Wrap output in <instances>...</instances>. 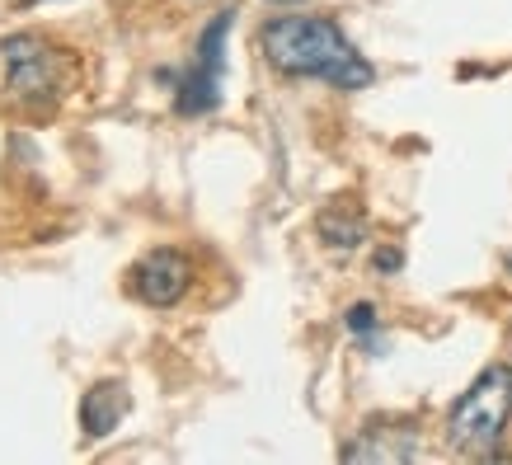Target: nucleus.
Returning a JSON list of instances; mask_svg holds the SVG:
<instances>
[{"label": "nucleus", "mask_w": 512, "mask_h": 465, "mask_svg": "<svg viewBox=\"0 0 512 465\" xmlns=\"http://www.w3.org/2000/svg\"><path fill=\"white\" fill-rule=\"evenodd\" d=\"M264 57L282 76L325 80L334 90H367L376 80L372 62L353 47V38L329 15H278L259 33Z\"/></svg>", "instance_id": "1"}, {"label": "nucleus", "mask_w": 512, "mask_h": 465, "mask_svg": "<svg viewBox=\"0 0 512 465\" xmlns=\"http://www.w3.org/2000/svg\"><path fill=\"white\" fill-rule=\"evenodd\" d=\"M76 85V52L57 47L43 33H15L0 43V99L15 109L47 113Z\"/></svg>", "instance_id": "2"}, {"label": "nucleus", "mask_w": 512, "mask_h": 465, "mask_svg": "<svg viewBox=\"0 0 512 465\" xmlns=\"http://www.w3.org/2000/svg\"><path fill=\"white\" fill-rule=\"evenodd\" d=\"M512 423V367L494 362L484 367L475 381L466 386V395L451 404L447 414V442L456 451H494L503 442Z\"/></svg>", "instance_id": "3"}, {"label": "nucleus", "mask_w": 512, "mask_h": 465, "mask_svg": "<svg viewBox=\"0 0 512 465\" xmlns=\"http://www.w3.org/2000/svg\"><path fill=\"white\" fill-rule=\"evenodd\" d=\"M235 10H221L207 29H202L198 47H193V62H188L179 90H174V109L184 118H202L221 104V85H226V38H231Z\"/></svg>", "instance_id": "4"}, {"label": "nucleus", "mask_w": 512, "mask_h": 465, "mask_svg": "<svg viewBox=\"0 0 512 465\" xmlns=\"http://www.w3.org/2000/svg\"><path fill=\"white\" fill-rule=\"evenodd\" d=\"M188 287H193V264L179 249H151L127 268V292L137 296L141 306L170 310L188 296Z\"/></svg>", "instance_id": "5"}, {"label": "nucleus", "mask_w": 512, "mask_h": 465, "mask_svg": "<svg viewBox=\"0 0 512 465\" xmlns=\"http://www.w3.org/2000/svg\"><path fill=\"white\" fill-rule=\"evenodd\" d=\"M127 409H132V395H127L123 381H99V386H90V395L80 400V428L90 437H109L113 428L127 419Z\"/></svg>", "instance_id": "6"}, {"label": "nucleus", "mask_w": 512, "mask_h": 465, "mask_svg": "<svg viewBox=\"0 0 512 465\" xmlns=\"http://www.w3.org/2000/svg\"><path fill=\"white\" fill-rule=\"evenodd\" d=\"M400 428H367V433H357V442L343 447V461H414V456H419V437L395 442Z\"/></svg>", "instance_id": "7"}, {"label": "nucleus", "mask_w": 512, "mask_h": 465, "mask_svg": "<svg viewBox=\"0 0 512 465\" xmlns=\"http://www.w3.org/2000/svg\"><path fill=\"white\" fill-rule=\"evenodd\" d=\"M320 240H325V245H334V249H353L357 240H362V221L357 217H334V212H325V217H320Z\"/></svg>", "instance_id": "8"}, {"label": "nucleus", "mask_w": 512, "mask_h": 465, "mask_svg": "<svg viewBox=\"0 0 512 465\" xmlns=\"http://www.w3.org/2000/svg\"><path fill=\"white\" fill-rule=\"evenodd\" d=\"M343 325H348V334H353L357 343L376 348V329H381V320H376V306H372V301H357V306H348Z\"/></svg>", "instance_id": "9"}, {"label": "nucleus", "mask_w": 512, "mask_h": 465, "mask_svg": "<svg viewBox=\"0 0 512 465\" xmlns=\"http://www.w3.org/2000/svg\"><path fill=\"white\" fill-rule=\"evenodd\" d=\"M376 268H381V273H395V268H400V249H386V254H376Z\"/></svg>", "instance_id": "10"}, {"label": "nucleus", "mask_w": 512, "mask_h": 465, "mask_svg": "<svg viewBox=\"0 0 512 465\" xmlns=\"http://www.w3.org/2000/svg\"><path fill=\"white\" fill-rule=\"evenodd\" d=\"M273 5H296V0H273Z\"/></svg>", "instance_id": "11"}, {"label": "nucleus", "mask_w": 512, "mask_h": 465, "mask_svg": "<svg viewBox=\"0 0 512 465\" xmlns=\"http://www.w3.org/2000/svg\"><path fill=\"white\" fill-rule=\"evenodd\" d=\"M29 5H33V0H29Z\"/></svg>", "instance_id": "12"}]
</instances>
